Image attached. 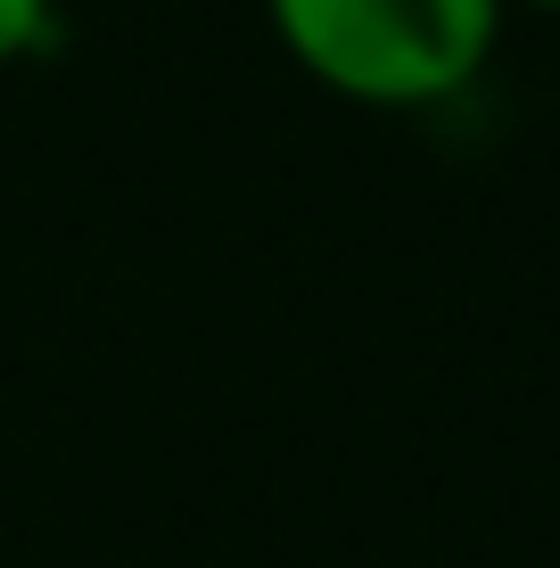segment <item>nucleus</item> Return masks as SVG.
<instances>
[{
    "mask_svg": "<svg viewBox=\"0 0 560 568\" xmlns=\"http://www.w3.org/2000/svg\"><path fill=\"white\" fill-rule=\"evenodd\" d=\"M503 9H544V17H560V0H503Z\"/></svg>",
    "mask_w": 560,
    "mask_h": 568,
    "instance_id": "nucleus-3",
    "label": "nucleus"
},
{
    "mask_svg": "<svg viewBox=\"0 0 560 568\" xmlns=\"http://www.w3.org/2000/svg\"><path fill=\"white\" fill-rule=\"evenodd\" d=\"M50 26H58V0H0V67L33 58L50 42Z\"/></svg>",
    "mask_w": 560,
    "mask_h": 568,
    "instance_id": "nucleus-2",
    "label": "nucleus"
},
{
    "mask_svg": "<svg viewBox=\"0 0 560 568\" xmlns=\"http://www.w3.org/2000/svg\"><path fill=\"white\" fill-rule=\"evenodd\" d=\"M305 83L355 108H437L495 58L503 0H264Z\"/></svg>",
    "mask_w": 560,
    "mask_h": 568,
    "instance_id": "nucleus-1",
    "label": "nucleus"
}]
</instances>
